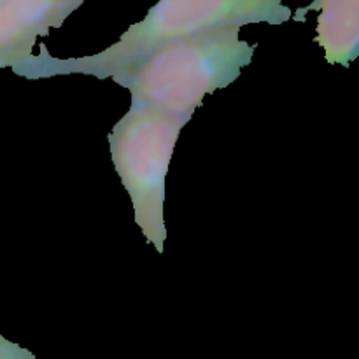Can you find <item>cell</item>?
<instances>
[{"label": "cell", "instance_id": "cell-1", "mask_svg": "<svg viewBox=\"0 0 359 359\" xmlns=\"http://www.w3.org/2000/svg\"><path fill=\"white\" fill-rule=\"evenodd\" d=\"M291 18L293 11L280 0H158L142 21L132 25L118 42L97 55L55 58L41 44V53L13 69V72L25 79L70 74L109 79L126 65L168 42L214 28H242L252 23L283 25Z\"/></svg>", "mask_w": 359, "mask_h": 359}, {"label": "cell", "instance_id": "cell-4", "mask_svg": "<svg viewBox=\"0 0 359 359\" xmlns=\"http://www.w3.org/2000/svg\"><path fill=\"white\" fill-rule=\"evenodd\" d=\"M86 0H0V70L16 69L34 56L39 37L62 28Z\"/></svg>", "mask_w": 359, "mask_h": 359}, {"label": "cell", "instance_id": "cell-7", "mask_svg": "<svg viewBox=\"0 0 359 359\" xmlns=\"http://www.w3.org/2000/svg\"><path fill=\"white\" fill-rule=\"evenodd\" d=\"M6 344H7V339H4V337L0 335V359L6 358Z\"/></svg>", "mask_w": 359, "mask_h": 359}, {"label": "cell", "instance_id": "cell-5", "mask_svg": "<svg viewBox=\"0 0 359 359\" xmlns=\"http://www.w3.org/2000/svg\"><path fill=\"white\" fill-rule=\"evenodd\" d=\"M309 11H319L316 42L325 51L326 62L349 67L359 55V0H314L300 7L293 21H305Z\"/></svg>", "mask_w": 359, "mask_h": 359}, {"label": "cell", "instance_id": "cell-2", "mask_svg": "<svg viewBox=\"0 0 359 359\" xmlns=\"http://www.w3.org/2000/svg\"><path fill=\"white\" fill-rule=\"evenodd\" d=\"M238 34V27H224L168 42L111 79L130 91V105L189 123L205 97L235 83L252 62L256 44Z\"/></svg>", "mask_w": 359, "mask_h": 359}, {"label": "cell", "instance_id": "cell-6", "mask_svg": "<svg viewBox=\"0 0 359 359\" xmlns=\"http://www.w3.org/2000/svg\"><path fill=\"white\" fill-rule=\"evenodd\" d=\"M4 359H37V358H35L30 351L25 349V347H21V346H18V344L9 342V340H7L6 358Z\"/></svg>", "mask_w": 359, "mask_h": 359}, {"label": "cell", "instance_id": "cell-3", "mask_svg": "<svg viewBox=\"0 0 359 359\" xmlns=\"http://www.w3.org/2000/svg\"><path fill=\"white\" fill-rule=\"evenodd\" d=\"M188 123L130 105L109 133L116 174L132 200L137 226L158 255L165 252V181L175 144Z\"/></svg>", "mask_w": 359, "mask_h": 359}]
</instances>
